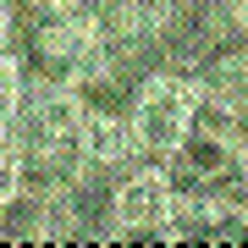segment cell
<instances>
[{"mask_svg": "<svg viewBox=\"0 0 248 248\" xmlns=\"http://www.w3.org/2000/svg\"><path fill=\"white\" fill-rule=\"evenodd\" d=\"M83 105L78 89H55V83H28V99L11 122L6 143L22 160V182L28 193H50L66 187L89 171V143H83Z\"/></svg>", "mask_w": 248, "mask_h": 248, "instance_id": "cell-1", "label": "cell"}, {"mask_svg": "<svg viewBox=\"0 0 248 248\" xmlns=\"http://www.w3.org/2000/svg\"><path fill=\"white\" fill-rule=\"evenodd\" d=\"M199 116V83L187 66H155L143 72V83L127 99V122H133V138H138V155L143 160H171L177 143L187 138Z\"/></svg>", "mask_w": 248, "mask_h": 248, "instance_id": "cell-2", "label": "cell"}, {"mask_svg": "<svg viewBox=\"0 0 248 248\" xmlns=\"http://www.w3.org/2000/svg\"><path fill=\"white\" fill-rule=\"evenodd\" d=\"M171 221V177L160 160H138L110 182V243H160Z\"/></svg>", "mask_w": 248, "mask_h": 248, "instance_id": "cell-3", "label": "cell"}, {"mask_svg": "<svg viewBox=\"0 0 248 248\" xmlns=\"http://www.w3.org/2000/svg\"><path fill=\"white\" fill-rule=\"evenodd\" d=\"M22 99H28V66H22L17 50H0V138L11 133Z\"/></svg>", "mask_w": 248, "mask_h": 248, "instance_id": "cell-4", "label": "cell"}, {"mask_svg": "<svg viewBox=\"0 0 248 248\" xmlns=\"http://www.w3.org/2000/svg\"><path fill=\"white\" fill-rule=\"evenodd\" d=\"M28 193V182H22V160H17V149H11L6 138H0V210H11Z\"/></svg>", "mask_w": 248, "mask_h": 248, "instance_id": "cell-5", "label": "cell"}]
</instances>
